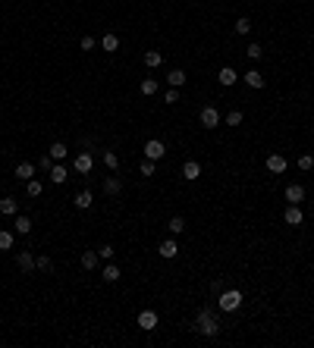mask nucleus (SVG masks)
<instances>
[{
	"instance_id": "nucleus-1",
	"label": "nucleus",
	"mask_w": 314,
	"mask_h": 348,
	"mask_svg": "<svg viewBox=\"0 0 314 348\" xmlns=\"http://www.w3.org/2000/svg\"><path fill=\"white\" fill-rule=\"evenodd\" d=\"M242 292L239 288H223V292L217 295V311H223V314H233V311H239L242 308Z\"/></svg>"
},
{
	"instance_id": "nucleus-2",
	"label": "nucleus",
	"mask_w": 314,
	"mask_h": 348,
	"mask_svg": "<svg viewBox=\"0 0 314 348\" xmlns=\"http://www.w3.org/2000/svg\"><path fill=\"white\" fill-rule=\"evenodd\" d=\"M195 329H198L201 336H208V339H214L220 333V323H217V317H214V311H198V317H195Z\"/></svg>"
},
{
	"instance_id": "nucleus-3",
	"label": "nucleus",
	"mask_w": 314,
	"mask_h": 348,
	"mask_svg": "<svg viewBox=\"0 0 314 348\" xmlns=\"http://www.w3.org/2000/svg\"><path fill=\"white\" fill-rule=\"evenodd\" d=\"M141 154L157 163V160H164V154H167V144L160 141V138H148V141H145V148H141Z\"/></svg>"
},
{
	"instance_id": "nucleus-4",
	"label": "nucleus",
	"mask_w": 314,
	"mask_h": 348,
	"mask_svg": "<svg viewBox=\"0 0 314 348\" xmlns=\"http://www.w3.org/2000/svg\"><path fill=\"white\" fill-rule=\"evenodd\" d=\"M91 166H95V154H91V151H82V154L72 160V169H75V173H82V176H88Z\"/></svg>"
},
{
	"instance_id": "nucleus-5",
	"label": "nucleus",
	"mask_w": 314,
	"mask_h": 348,
	"mask_svg": "<svg viewBox=\"0 0 314 348\" xmlns=\"http://www.w3.org/2000/svg\"><path fill=\"white\" fill-rule=\"evenodd\" d=\"M198 120H201V126H205V129H217V126H220V110H217V107H205Z\"/></svg>"
},
{
	"instance_id": "nucleus-6",
	"label": "nucleus",
	"mask_w": 314,
	"mask_h": 348,
	"mask_svg": "<svg viewBox=\"0 0 314 348\" xmlns=\"http://www.w3.org/2000/svg\"><path fill=\"white\" fill-rule=\"evenodd\" d=\"M302 220H305V214H302L299 204H289V207L283 210V223L286 226H302Z\"/></svg>"
},
{
	"instance_id": "nucleus-7",
	"label": "nucleus",
	"mask_w": 314,
	"mask_h": 348,
	"mask_svg": "<svg viewBox=\"0 0 314 348\" xmlns=\"http://www.w3.org/2000/svg\"><path fill=\"white\" fill-rule=\"evenodd\" d=\"M157 254H160L164 260H173L176 254H179V245H176V239H164V242L157 245Z\"/></svg>"
},
{
	"instance_id": "nucleus-8",
	"label": "nucleus",
	"mask_w": 314,
	"mask_h": 348,
	"mask_svg": "<svg viewBox=\"0 0 314 348\" xmlns=\"http://www.w3.org/2000/svg\"><path fill=\"white\" fill-rule=\"evenodd\" d=\"M139 329H145V333H151V329H157V311H141L139 314Z\"/></svg>"
},
{
	"instance_id": "nucleus-9",
	"label": "nucleus",
	"mask_w": 314,
	"mask_h": 348,
	"mask_svg": "<svg viewBox=\"0 0 314 348\" xmlns=\"http://www.w3.org/2000/svg\"><path fill=\"white\" fill-rule=\"evenodd\" d=\"M289 204H302L305 201V185H299V182H292V185H286V194H283Z\"/></svg>"
},
{
	"instance_id": "nucleus-10",
	"label": "nucleus",
	"mask_w": 314,
	"mask_h": 348,
	"mask_svg": "<svg viewBox=\"0 0 314 348\" xmlns=\"http://www.w3.org/2000/svg\"><path fill=\"white\" fill-rule=\"evenodd\" d=\"M286 166H289V163H286V157H283V154H270V157H267V169H270L274 176H283V173H286Z\"/></svg>"
},
{
	"instance_id": "nucleus-11",
	"label": "nucleus",
	"mask_w": 314,
	"mask_h": 348,
	"mask_svg": "<svg viewBox=\"0 0 314 348\" xmlns=\"http://www.w3.org/2000/svg\"><path fill=\"white\" fill-rule=\"evenodd\" d=\"M198 176H201V163H198V160H185V163H182V179L195 182Z\"/></svg>"
},
{
	"instance_id": "nucleus-12",
	"label": "nucleus",
	"mask_w": 314,
	"mask_h": 348,
	"mask_svg": "<svg viewBox=\"0 0 314 348\" xmlns=\"http://www.w3.org/2000/svg\"><path fill=\"white\" fill-rule=\"evenodd\" d=\"M217 82L223 85V88H230V85H236V82H239V72H236L233 66H223V69L217 72Z\"/></svg>"
},
{
	"instance_id": "nucleus-13",
	"label": "nucleus",
	"mask_w": 314,
	"mask_h": 348,
	"mask_svg": "<svg viewBox=\"0 0 314 348\" xmlns=\"http://www.w3.org/2000/svg\"><path fill=\"white\" fill-rule=\"evenodd\" d=\"M35 163H32V160H22L19 166H16V179H22V182H29V179H35Z\"/></svg>"
},
{
	"instance_id": "nucleus-14",
	"label": "nucleus",
	"mask_w": 314,
	"mask_h": 348,
	"mask_svg": "<svg viewBox=\"0 0 314 348\" xmlns=\"http://www.w3.org/2000/svg\"><path fill=\"white\" fill-rule=\"evenodd\" d=\"M16 267H19L22 273H32V270H35V257H32V251H19V254H16Z\"/></svg>"
},
{
	"instance_id": "nucleus-15",
	"label": "nucleus",
	"mask_w": 314,
	"mask_h": 348,
	"mask_svg": "<svg viewBox=\"0 0 314 348\" xmlns=\"http://www.w3.org/2000/svg\"><path fill=\"white\" fill-rule=\"evenodd\" d=\"M104 191L110 194V198H116V194L123 191V182H120V176H104Z\"/></svg>"
},
{
	"instance_id": "nucleus-16",
	"label": "nucleus",
	"mask_w": 314,
	"mask_h": 348,
	"mask_svg": "<svg viewBox=\"0 0 314 348\" xmlns=\"http://www.w3.org/2000/svg\"><path fill=\"white\" fill-rule=\"evenodd\" d=\"M50 182H54V185H63L66 179H70V169H66V166H60V163H57V166H50Z\"/></svg>"
},
{
	"instance_id": "nucleus-17",
	"label": "nucleus",
	"mask_w": 314,
	"mask_h": 348,
	"mask_svg": "<svg viewBox=\"0 0 314 348\" xmlns=\"http://www.w3.org/2000/svg\"><path fill=\"white\" fill-rule=\"evenodd\" d=\"M242 79H245V85H248V88H254V91H258V88H264V75H261L258 69H248V72L242 75Z\"/></svg>"
},
{
	"instance_id": "nucleus-18",
	"label": "nucleus",
	"mask_w": 314,
	"mask_h": 348,
	"mask_svg": "<svg viewBox=\"0 0 314 348\" xmlns=\"http://www.w3.org/2000/svg\"><path fill=\"white\" fill-rule=\"evenodd\" d=\"M72 204L79 207V210H88L91 204H95V198H91V191H88V189H82V191H79V194H75V198H72Z\"/></svg>"
},
{
	"instance_id": "nucleus-19",
	"label": "nucleus",
	"mask_w": 314,
	"mask_h": 348,
	"mask_svg": "<svg viewBox=\"0 0 314 348\" xmlns=\"http://www.w3.org/2000/svg\"><path fill=\"white\" fill-rule=\"evenodd\" d=\"M13 232L16 235H29L32 232V220L25 217V214H19V217H16V223H13Z\"/></svg>"
},
{
	"instance_id": "nucleus-20",
	"label": "nucleus",
	"mask_w": 314,
	"mask_h": 348,
	"mask_svg": "<svg viewBox=\"0 0 314 348\" xmlns=\"http://www.w3.org/2000/svg\"><path fill=\"white\" fill-rule=\"evenodd\" d=\"M0 214H3V217H16V214H19V201H16V198H3V201H0Z\"/></svg>"
},
{
	"instance_id": "nucleus-21",
	"label": "nucleus",
	"mask_w": 314,
	"mask_h": 348,
	"mask_svg": "<svg viewBox=\"0 0 314 348\" xmlns=\"http://www.w3.org/2000/svg\"><path fill=\"white\" fill-rule=\"evenodd\" d=\"M141 60H145L148 69H157V66L164 63V54H160V50H145V57H141Z\"/></svg>"
},
{
	"instance_id": "nucleus-22",
	"label": "nucleus",
	"mask_w": 314,
	"mask_h": 348,
	"mask_svg": "<svg viewBox=\"0 0 314 348\" xmlns=\"http://www.w3.org/2000/svg\"><path fill=\"white\" fill-rule=\"evenodd\" d=\"M185 79H189V75H185L182 69H170V72H167V82H170V88H182V85H185Z\"/></svg>"
},
{
	"instance_id": "nucleus-23",
	"label": "nucleus",
	"mask_w": 314,
	"mask_h": 348,
	"mask_svg": "<svg viewBox=\"0 0 314 348\" xmlns=\"http://www.w3.org/2000/svg\"><path fill=\"white\" fill-rule=\"evenodd\" d=\"M101 47H104L107 54H116V50H120V38H116V35H110V32H107V35L101 38Z\"/></svg>"
},
{
	"instance_id": "nucleus-24",
	"label": "nucleus",
	"mask_w": 314,
	"mask_h": 348,
	"mask_svg": "<svg viewBox=\"0 0 314 348\" xmlns=\"http://www.w3.org/2000/svg\"><path fill=\"white\" fill-rule=\"evenodd\" d=\"M98 260H101L98 251H82V270H95Z\"/></svg>"
},
{
	"instance_id": "nucleus-25",
	"label": "nucleus",
	"mask_w": 314,
	"mask_h": 348,
	"mask_svg": "<svg viewBox=\"0 0 314 348\" xmlns=\"http://www.w3.org/2000/svg\"><path fill=\"white\" fill-rule=\"evenodd\" d=\"M47 154H50V157H54V160H57V163H60V160H63L66 154H70V148H66V144H63V141H54V144H50V151H47Z\"/></svg>"
},
{
	"instance_id": "nucleus-26",
	"label": "nucleus",
	"mask_w": 314,
	"mask_h": 348,
	"mask_svg": "<svg viewBox=\"0 0 314 348\" xmlns=\"http://www.w3.org/2000/svg\"><path fill=\"white\" fill-rule=\"evenodd\" d=\"M16 245V232H10V229H0V251H10Z\"/></svg>"
},
{
	"instance_id": "nucleus-27",
	"label": "nucleus",
	"mask_w": 314,
	"mask_h": 348,
	"mask_svg": "<svg viewBox=\"0 0 314 348\" xmlns=\"http://www.w3.org/2000/svg\"><path fill=\"white\" fill-rule=\"evenodd\" d=\"M104 166L110 169V173H116V169H120V157H116V151H104Z\"/></svg>"
},
{
	"instance_id": "nucleus-28",
	"label": "nucleus",
	"mask_w": 314,
	"mask_h": 348,
	"mask_svg": "<svg viewBox=\"0 0 314 348\" xmlns=\"http://www.w3.org/2000/svg\"><path fill=\"white\" fill-rule=\"evenodd\" d=\"M167 229H170V235H182V232H185V220H182V217H170Z\"/></svg>"
},
{
	"instance_id": "nucleus-29",
	"label": "nucleus",
	"mask_w": 314,
	"mask_h": 348,
	"mask_svg": "<svg viewBox=\"0 0 314 348\" xmlns=\"http://www.w3.org/2000/svg\"><path fill=\"white\" fill-rule=\"evenodd\" d=\"M101 276H104V283H116V279L123 276V270L116 267V264H107V267H104V273H101Z\"/></svg>"
},
{
	"instance_id": "nucleus-30",
	"label": "nucleus",
	"mask_w": 314,
	"mask_h": 348,
	"mask_svg": "<svg viewBox=\"0 0 314 348\" xmlns=\"http://www.w3.org/2000/svg\"><path fill=\"white\" fill-rule=\"evenodd\" d=\"M41 191H44V185H41L38 179H29V182H25V194H29V198H38Z\"/></svg>"
},
{
	"instance_id": "nucleus-31",
	"label": "nucleus",
	"mask_w": 314,
	"mask_h": 348,
	"mask_svg": "<svg viewBox=\"0 0 314 348\" xmlns=\"http://www.w3.org/2000/svg\"><path fill=\"white\" fill-rule=\"evenodd\" d=\"M141 95H145V97L157 95V79H145V82H141Z\"/></svg>"
},
{
	"instance_id": "nucleus-32",
	"label": "nucleus",
	"mask_w": 314,
	"mask_h": 348,
	"mask_svg": "<svg viewBox=\"0 0 314 348\" xmlns=\"http://www.w3.org/2000/svg\"><path fill=\"white\" fill-rule=\"evenodd\" d=\"M242 120H245L242 110H230V113H226V126H242Z\"/></svg>"
},
{
	"instance_id": "nucleus-33",
	"label": "nucleus",
	"mask_w": 314,
	"mask_h": 348,
	"mask_svg": "<svg viewBox=\"0 0 314 348\" xmlns=\"http://www.w3.org/2000/svg\"><path fill=\"white\" fill-rule=\"evenodd\" d=\"M35 270H41V273H50V270H54V260H50V257H35Z\"/></svg>"
},
{
	"instance_id": "nucleus-34",
	"label": "nucleus",
	"mask_w": 314,
	"mask_h": 348,
	"mask_svg": "<svg viewBox=\"0 0 314 348\" xmlns=\"http://www.w3.org/2000/svg\"><path fill=\"white\" fill-rule=\"evenodd\" d=\"M236 32H239V35H248V32H251V19H248V16L236 19Z\"/></svg>"
},
{
	"instance_id": "nucleus-35",
	"label": "nucleus",
	"mask_w": 314,
	"mask_h": 348,
	"mask_svg": "<svg viewBox=\"0 0 314 348\" xmlns=\"http://www.w3.org/2000/svg\"><path fill=\"white\" fill-rule=\"evenodd\" d=\"M245 57H248V60H261L264 50H261V44H248V47H245Z\"/></svg>"
},
{
	"instance_id": "nucleus-36",
	"label": "nucleus",
	"mask_w": 314,
	"mask_h": 348,
	"mask_svg": "<svg viewBox=\"0 0 314 348\" xmlns=\"http://www.w3.org/2000/svg\"><path fill=\"white\" fill-rule=\"evenodd\" d=\"M154 169H157V163L145 157V160H141V166H139V173H141V176H154Z\"/></svg>"
},
{
	"instance_id": "nucleus-37",
	"label": "nucleus",
	"mask_w": 314,
	"mask_h": 348,
	"mask_svg": "<svg viewBox=\"0 0 314 348\" xmlns=\"http://www.w3.org/2000/svg\"><path fill=\"white\" fill-rule=\"evenodd\" d=\"M299 169H314V157L311 154H302L299 157Z\"/></svg>"
},
{
	"instance_id": "nucleus-38",
	"label": "nucleus",
	"mask_w": 314,
	"mask_h": 348,
	"mask_svg": "<svg viewBox=\"0 0 314 348\" xmlns=\"http://www.w3.org/2000/svg\"><path fill=\"white\" fill-rule=\"evenodd\" d=\"M50 166H54V157H50V154H44L38 160V169H44V173H50Z\"/></svg>"
},
{
	"instance_id": "nucleus-39",
	"label": "nucleus",
	"mask_w": 314,
	"mask_h": 348,
	"mask_svg": "<svg viewBox=\"0 0 314 348\" xmlns=\"http://www.w3.org/2000/svg\"><path fill=\"white\" fill-rule=\"evenodd\" d=\"M176 100H179V88H170L164 95V104H176Z\"/></svg>"
},
{
	"instance_id": "nucleus-40",
	"label": "nucleus",
	"mask_w": 314,
	"mask_h": 348,
	"mask_svg": "<svg viewBox=\"0 0 314 348\" xmlns=\"http://www.w3.org/2000/svg\"><path fill=\"white\" fill-rule=\"evenodd\" d=\"M98 254H101L104 260H110V257H113V248H110V245H101V248H98Z\"/></svg>"
},
{
	"instance_id": "nucleus-41",
	"label": "nucleus",
	"mask_w": 314,
	"mask_h": 348,
	"mask_svg": "<svg viewBox=\"0 0 314 348\" xmlns=\"http://www.w3.org/2000/svg\"><path fill=\"white\" fill-rule=\"evenodd\" d=\"M82 50H95V38H91V35L82 38Z\"/></svg>"
},
{
	"instance_id": "nucleus-42",
	"label": "nucleus",
	"mask_w": 314,
	"mask_h": 348,
	"mask_svg": "<svg viewBox=\"0 0 314 348\" xmlns=\"http://www.w3.org/2000/svg\"><path fill=\"white\" fill-rule=\"evenodd\" d=\"M210 292L220 295V292H223V283H220V279H214V283H210Z\"/></svg>"
}]
</instances>
